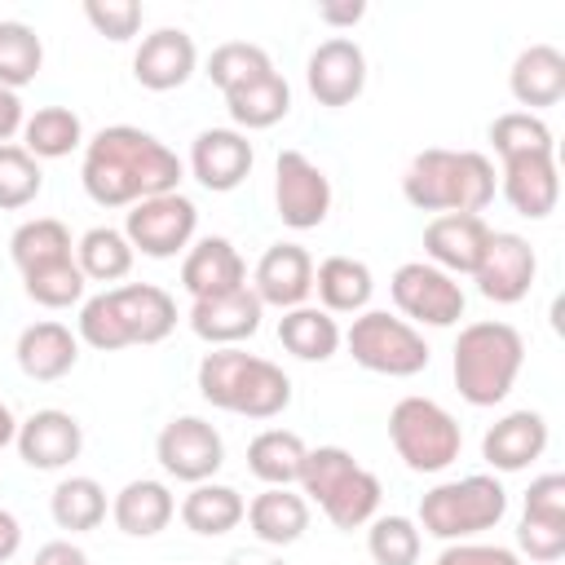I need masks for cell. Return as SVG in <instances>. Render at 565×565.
Instances as JSON below:
<instances>
[{
    "instance_id": "6da1fadb",
    "label": "cell",
    "mask_w": 565,
    "mask_h": 565,
    "mask_svg": "<svg viewBox=\"0 0 565 565\" xmlns=\"http://www.w3.org/2000/svg\"><path fill=\"white\" fill-rule=\"evenodd\" d=\"M185 168L154 132L137 124H110L84 141L79 181L97 207H132L154 194H172Z\"/></svg>"
},
{
    "instance_id": "7a4b0ae2",
    "label": "cell",
    "mask_w": 565,
    "mask_h": 565,
    "mask_svg": "<svg viewBox=\"0 0 565 565\" xmlns=\"http://www.w3.org/2000/svg\"><path fill=\"white\" fill-rule=\"evenodd\" d=\"M177 327V300L154 282H124L88 296L79 305V340L97 353L159 344Z\"/></svg>"
},
{
    "instance_id": "3957f363",
    "label": "cell",
    "mask_w": 565,
    "mask_h": 565,
    "mask_svg": "<svg viewBox=\"0 0 565 565\" xmlns=\"http://www.w3.org/2000/svg\"><path fill=\"white\" fill-rule=\"evenodd\" d=\"M499 172L481 150H446L428 146L419 150L402 172V194L419 212H468L481 216L494 203Z\"/></svg>"
},
{
    "instance_id": "277c9868",
    "label": "cell",
    "mask_w": 565,
    "mask_h": 565,
    "mask_svg": "<svg viewBox=\"0 0 565 565\" xmlns=\"http://www.w3.org/2000/svg\"><path fill=\"white\" fill-rule=\"evenodd\" d=\"M199 393L207 406L243 415V419H274L291 406V375L269 358L234 349H212L199 362Z\"/></svg>"
},
{
    "instance_id": "5b68a950",
    "label": "cell",
    "mask_w": 565,
    "mask_h": 565,
    "mask_svg": "<svg viewBox=\"0 0 565 565\" xmlns=\"http://www.w3.org/2000/svg\"><path fill=\"white\" fill-rule=\"evenodd\" d=\"M525 366V340L512 322H468L455 340L450 375L468 406H499Z\"/></svg>"
},
{
    "instance_id": "8992f818",
    "label": "cell",
    "mask_w": 565,
    "mask_h": 565,
    "mask_svg": "<svg viewBox=\"0 0 565 565\" xmlns=\"http://www.w3.org/2000/svg\"><path fill=\"white\" fill-rule=\"evenodd\" d=\"M300 490L322 508L335 530H362L380 512V477L344 446H313L300 468Z\"/></svg>"
},
{
    "instance_id": "52a82bcc",
    "label": "cell",
    "mask_w": 565,
    "mask_h": 565,
    "mask_svg": "<svg viewBox=\"0 0 565 565\" xmlns=\"http://www.w3.org/2000/svg\"><path fill=\"white\" fill-rule=\"evenodd\" d=\"M503 516H508V490L490 472L437 481L419 499V534H433L441 543H463L472 534H486Z\"/></svg>"
},
{
    "instance_id": "ba28073f",
    "label": "cell",
    "mask_w": 565,
    "mask_h": 565,
    "mask_svg": "<svg viewBox=\"0 0 565 565\" xmlns=\"http://www.w3.org/2000/svg\"><path fill=\"white\" fill-rule=\"evenodd\" d=\"M388 441L411 472H441L459 459L463 428L441 402L411 393L388 411Z\"/></svg>"
},
{
    "instance_id": "9c48e42d",
    "label": "cell",
    "mask_w": 565,
    "mask_h": 565,
    "mask_svg": "<svg viewBox=\"0 0 565 565\" xmlns=\"http://www.w3.org/2000/svg\"><path fill=\"white\" fill-rule=\"evenodd\" d=\"M349 358L371 371V375H388V380H411L428 366L433 349L428 340L419 335V327H411L406 318L397 313H384V309H362L353 318V327L340 335Z\"/></svg>"
},
{
    "instance_id": "30bf717a",
    "label": "cell",
    "mask_w": 565,
    "mask_h": 565,
    "mask_svg": "<svg viewBox=\"0 0 565 565\" xmlns=\"http://www.w3.org/2000/svg\"><path fill=\"white\" fill-rule=\"evenodd\" d=\"M194 230H199V207L181 190L141 199L124 216V238L132 243V252H141L150 260H168V256L185 252L194 243Z\"/></svg>"
},
{
    "instance_id": "8fae6325",
    "label": "cell",
    "mask_w": 565,
    "mask_h": 565,
    "mask_svg": "<svg viewBox=\"0 0 565 565\" xmlns=\"http://www.w3.org/2000/svg\"><path fill=\"white\" fill-rule=\"evenodd\" d=\"M388 291H393V305L402 309V318L415 327H455L459 318H463V287L446 274V269H437V265H428V260H406V265H397V274L388 278Z\"/></svg>"
},
{
    "instance_id": "7c38bea8",
    "label": "cell",
    "mask_w": 565,
    "mask_h": 565,
    "mask_svg": "<svg viewBox=\"0 0 565 565\" xmlns=\"http://www.w3.org/2000/svg\"><path fill=\"white\" fill-rule=\"evenodd\" d=\"M154 459H159V468H163L168 477L199 486V481H212V477L221 472V463H225V441H221V433H216L203 415H177V419H168V424L159 428V437H154Z\"/></svg>"
},
{
    "instance_id": "4fadbf2b",
    "label": "cell",
    "mask_w": 565,
    "mask_h": 565,
    "mask_svg": "<svg viewBox=\"0 0 565 565\" xmlns=\"http://www.w3.org/2000/svg\"><path fill=\"white\" fill-rule=\"evenodd\" d=\"M274 207L291 230H318L331 212V177L300 150H282L274 159Z\"/></svg>"
},
{
    "instance_id": "5bb4252c",
    "label": "cell",
    "mask_w": 565,
    "mask_h": 565,
    "mask_svg": "<svg viewBox=\"0 0 565 565\" xmlns=\"http://www.w3.org/2000/svg\"><path fill=\"white\" fill-rule=\"evenodd\" d=\"M305 84H309L318 106L340 110V106L358 102L362 88H366V53H362V44L349 40V35L322 40L305 62Z\"/></svg>"
},
{
    "instance_id": "9a60e30c",
    "label": "cell",
    "mask_w": 565,
    "mask_h": 565,
    "mask_svg": "<svg viewBox=\"0 0 565 565\" xmlns=\"http://www.w3.org/2000/svg\"><path fill=\"white\" fill-rule=\"evenodd\" d=\"M534 274H539V256H534L530 238H521V234H512V230H494L472 278H477V291H481L486 300H494V305H516V300L530 296Z\"/></svg>"
},
{
    "instance_id": "2e32d148",
    "label": "cell",
    "mask_w": 565,
    "mask_h": 565,
    "mask_svg": "<svg viewBox=\"0 0 565 565\" xmlns=\"http://www.w3.org/2000/svg\"><path fill=\"white\" fill-rule=\"evenodd\" d=\"M13 446H18V459H22L26 468H35V472H62L66 463L79 459V450H84V428H79V419H75L71 411L44 406V411H35V415H26V419L18 424Z\"/></svg>"
},
{
    "instance_id": "e0dca14e",
    "label": "cell",
    "mask_w": 565,
    "mask_h": 565,
    "mask_svg": "<svg viewBox=\"0 0 565 565\" xmlns=\"http://www.w3.org/2000/svg\"><path fill=\"white\" fill-rule=\"evenodd\" d=\"M256 154H252V141L238 132V128H203L194 141H190V172L203 190L212 194H230L247 181Z\"/></svg>"
},
{
    "instance_id": "ac0fdd59",
    "label": "cell",
    "mask_w": 565,
    "mask_h": 565,
    "mask_svg": "<svg viewBox=\"0 0 565 565\" xmlns=\"http://www.w3.org/2000/svg\"><path fill=\"white\" fill-rule=\"evenodd\" d=\"M499 190L512 203L516 216L543 221L556 212L561 199V177H556V150H539V154H512L499 159Z\"/></svg>"
},
{
    "instance_id": "d6986e66",
    "label": "cell",
    "mask_w": 565,
    "mask_h": 565,
    "mask_svg": "<svg viewBox=\"0 0 565 565\" xmlns=\"http://www.w3.org/2000/svg\"><path fill=\"white\" fill-rule=\"evenodd\" d=\"M490 234H494V230L486 225V216L446 212V216H433V221L424 225V256H428V265L446 269L450 278L477 274Z\"/></svg>"
},
{
    "instance_id": "ffe728a7",
    "label": "cell",
    "mask_w": 565,
    "mask_h": 565,
    "mask_svg": "<svg viewBox=\"0 0 565 565\" xmlns=\"http://www.w3.org/2000/svg\"><path fill=\"white\" fill-rule=\"evenodd\" d=\"M194 66H199V49H194L190 31H181V26H159V31H150V35L137 44V53H132V79H137L141 88H150V93H172V88H181V84L194 75Z\"/></svg>"
},
{
    "instance_id": "44dd1931",
    "label": "cell",
    "mask_w": 565,
    "mask_h": 565,
    "mask_svg": "<svg viewBox=\"0 0 565 565\" xmlns=\"http://www.w3.org/2000/svg\"><path fill=\"white\" fill-rule=\"evenodd\" d=\"M252 291L260 305H274L282 313L305 305L313 291V256L300 243H269L265 256L256 260Z\"/></svg>"
},
{
    "instance_id": "7402d4cb",
    "label": "cell",
    "mask_w": 565,
    "mask_h": 565,
    "mask_svg": "<svg viewBox=\"0 0 565 565\" xmlns=\"http://www.w3.org/2000/svg\"><path fill=\"white\" fill-rule=\"evenodd\" d=\"M260 318H265V305L256 300L252 287H238V291L207 296V300H194L190 305V331L203 344H212V349H234L238 340L256 335L260 331Z\"/></svg>"
},
{
    "instance_id": "603a6c76",
    "label": "cell",
    "mask_w": 565,
    "mask_h": 565,
    "mask_svg": "<svg viewBox=\"0 0 565 565\" xmlns=\"http://www.w3.org/2000/svg\"><path fill=\"white\" fill-rule=\"evenodd\" d=\"M181 282L194 300H207V296H225V291H238L247 287V265L238 256V247L221 234H207L199 243L185 247V260H181Z\"/></svg>"
},
{
    "instance_id": "cb8c5ba5",
    "label": "cell",
    "mask_w": 565,
    "mask_h": 565,
    "mask_svg": "<svg viewBox=\"0 0 565 565\" xmlns=\"http://www.w3.org/2000/svg\"><path fill=\"white\" fill-rule=\"evenodd\" d=\"M13 358H18V366H22L26 380L53 384V380H62V375L75 371V362H79V335H75L66 322L44 318V322L22 327Z\"/></svg>"
},
{
    "instance_id": "d4e9b609",
    "label": "cell",
    "mask_w": 565,
    "mask_h": 565,
    "mask_svg": "<svg viewBox=\"0 0 565 565\" xmlns=\"http://www.w3.org/2000/svg\"><path fill=\"white\" fill-rule=\"evenodd\" d=\"M547 450V419L539 411H508L481 437V459L494 472H521Z\"/></svg>"
},
{
    "instance_id": "484cf974",
    "label": "cell",
    "mask_w": 565,
    "mask_h": 565,
    "mask_svg": "<svg viewBox=\"0 0 565 565\" xmlns=\"http://www.w3.org/2000/svg\"><path fill=\"white\" fill-rule=\"evenodd\" d=\"M508 88H512L516 106H525L530 115L543 106H556L565 97V53L556 44L521 49L512 71H508Z\"/></svg>"
},
{
    "instance_id": "4316f807",
    "label": "cell",
    "mask_w": 565,
    "mask_h": 565,
    "mask_svg": "<svg viewBox=\"0 0 565 565\" xmlns=\"http://www.w3.org/2000/svg\"><path fill=\"white\" fill-rule=\"evenodd\" d=\"M247 525L260 543L269 547H291L305 539L309 530V499L296 494L291 486H265L252 503H247Z\"/></svg>"
},
{
    "instance_id": "83f0119b",
    "label": "cell",
    "mask_w": 565,
    "mask_h": 565,
    "mask_svg": "<svg viewBox=\"0 0 565 565\" xmlns=\"http://www.w3.org/2000/svg\"><path fill=\"white\" fill-rule=\"evenodd\" d=\"M110 516L128 539H154L159 530H168V521L177 516V499L163 481L154 477H137L128 481L115 499H110Z\"/></svg>"
},
{
    "instance_id": "f1b7e54d",
    "label": "cell",
    "mask_w": 565,
    "mask_h": 565,
    "mask_svg": "<svg viewBox=\"0 0 565 565\" xmlns=\"http://www.w3.org/2000/svg\"><path fill=\"white\" fill-rule=\"evenodd\" d=\"M313 291H318V309L335 313H362L371 305L375 278L366 269V260L353 256H327L322 265H313Z\"/></svg>"
},
{
    "instance_id": "f546056e",
    "label": "cell",
    "mask_w": 565,
    "mask_h": 565,
    "mask_svg": "<svg viewBox=\"0 0 565 565\" xmlns=\"http://www.w3.org/2000/svg\"><path fill=\"white\" fill-rule=\"evenodd\" d=\"M225 110H230V119H234L238 128L260 132V128H274L278 119H287V110H291V88H287V79H282L278 71H265V75H256V79L230 88V93H225Z\"/></svg>"
},
{
    "instance_id": "4dcf8cb0",
    "label": "cell",
    "mask_w": 565,
    "mask_h": 565,
    "mask_svg": "<svg viewBox=\"0 0 565 565\" xmlns=\"http://www.w3.org/2000/svg\"><path fill=\"white\" fill-rule=\"evenodd\" d=\"M243 516H247V499H243L234 486H221V481H199V486H190V494L181 499V521H185V530L199 534V539H221V534H230Z\"/></svg>"
},
{
    "instance_id": "1f68e13d",
    "label": "cell",
    "mask_w": 565,
    "mask_h": 565,
    "mask_svg": "<svg viewBox=\"0 0 565 565\" xmlns=\"http://www.w3.org/2000/svg\"><path fill=\"white\" fill-rule=\"evenodd\" d=\"M278 344L300 362H327L340 349V322L318 305H296L278 318Z\"/></svg>"
},
{
    "instance_id": "d6a6232c",
    "label": "cell",
    "mask_w": 565,
    "mask_h": 565,
    "mask_svg": "<svg viewBox=\"0 0 565 565\" xmlns=\"http://www.w3.org/2000/svg\"><path fill=\"white\" fill-rule=\"evenodd\" d=\"M309 446L291 428H265L247 441V472L265 486H296Z\"/></svg>"
},
{
    "instance_id": "836d02e7",
    "label": "cell",
    "mask_w": 565,
    "mask_h": 565,
    "mask_svg": "<svg viewBox=\"0 0 565 565\" xmlns=\"http://www.w3.org/2000/svg\"><path fill=\"white\" fill-rule=\"evenodd\" d=\"M49 512H53V525L66 530V534H88L106 521L110 503H106V490L97 477H62L49 494Z\"/></svg>"
},
{
    "instance_id": "e575fe53",
    "label": "cell",
    "mask_w": 565,
    "mask_h": 565,
    "mask_svg": "<svg viewBox=\"0 0 565 565\" xmlns=\"http://www.w3.org/2000/svg\"><path fill=\"white\" fill-rule=\"evenodd\" d=\"M84 146V119L71 106H40L22 124V150L31 159H66Z\"/></svg>"
},
{
    "instance_id": "d590c367",
    "label": "cell",
    "mask_w": 565,
    "mask_h": 565,
    "mask_svg": "<svg viewBox=\"0 0 565 565\" xmlns=\"http://www.w3.org/2000/svg\"><path fill=\"white\" fill-rule=\"evenodd\" d=\"M9 256H13L18 274H31V269H44V265L71 260L75 256V243H71V230L57 216H35V221H22L13 230Z\"/></svg>"
},
{
    "instance_id": "8d00e7d4",
    "label": "cell",
    "mask_w": 565,
    "mask_h": 565,
    "mask_svg": "<svg viewBox=\"0 0 565 565\" xmlns=\"http://www.w3.org/2000/svg\"><path fill=\"white\" fill-rule=\"evenodd\" d=\"M132 256H137L132 243L115 225H93L75 243V265H79V274L88 282H119V278H128Z\"/></svg>"
},
{
    "instance_id": "74e56055",
    "label": "cell",
    "mask_w": 565,
    "mask_h": 565,
    "mask_svg": "<svg viewBox=\"0 0 565 565\" xmlns=\"http://www.w3.org/2000/svg\"><path fill=\"white\" fill-rule=\"evenodd\" d=\"M44 66V44L26 22H0V88H26Z\"/></svg>"
},
{
    "instance_id": "f35d334b",
    "label": "cell",
    "mask_w": 565,
    "mask_h": 565,
    "mask_svg": "<svg viewBox=\"0 0 565 565\" xmlns=\"http://www.w3.org/2000/svg\"><path fill=\"white\" fill-rule=\"evenodd\" d=\"M366 552L375 565H419L424 534L411 516H371L366 521Z\"/></svg>"
},
{
    "instance_id": "ab89813d",
    "label": "cell",
    "mask_w": 565,
    "mask_h": 565,
    "mask_svg": "<svg viewBox=\"0 0 565 565\" xmlns=\"http://www.w3.org/2000/svg\"><path fill=\"white\" fill-rule=\"evenodd\" d=\"M265 71H274L269 53H265L260 44H247V40H225V44H216L212 57H207V79H212L221 93H230V88H238V84H247V79H256V75H265Z\"/></svg>"
},
{
    "instance_id": "60d3db41",
    "label": "cell",
    "mask_w": 565,
    "mask_h": 565,
    "mask_svg": "<svg viewBox=\"0 0 565 565\" xmlns=\"http://www.w3.org/2000/svg\"><path fill=\"white\" fill-rule=\"evenodd\" d=\"M84 287H88V278L79 274L75 256L22 274V291H26L35 305H44V309H71V305H79V300H84Z\"/></svg>"
},
{
    "instance_id": "b9f144b4",
    "label": "cell",
    "mask_w": 565,
    "mask_h": 565,
    "mask_svg": "<svg viewBox=\"0 0 565 565\" xmlns=\"http://www.w3.org/2000/svg\"><path fill=\"white\" fill-rule=\"evenodd\" d=\"M490 146L499 159H512V154H539V150H556L552 141V128L530 115V110H508L490 124Z\"/></svg>"
},
{
    "instance_id": "7bdbcfd3",
    "label": "cell",
    "mask_w": 565,
    "mask_h": 565,
    "mask_svg": "<svg viewBox=\"0 0 565 565\" xmlns=\"http://www.w3.org/2000/svg\"><path fill=\"white\" fill-rule=\"evenodd\" d=\"M44 190V172L40 159H31L22 146H0V212H18L26 203H35Z\"/></svg>"
},
{
    "instance_id": "ee69618b",
    "label": "cell",
    "mask_w": 565,
    "mask_h": 565,
    "mask_svg": "<svg viewBox=\"0 0 565 565\" xmlns=\"http://www.w3.org/2000/svg\"><path fill=\"white\" fill-rule=\"evenodd\" d=\"M84 18L93 22L97 35H106L115 44H124V40H132L141 31V4L137 0H88Z\"/></svg>"
},
{
    "instance_id": "f6af8a7d",
    "label": "cell",
    "mask_w": 565,
    "mask_h": 565,
    "mask_svg": "<svg viewBox=\"0 0 565 565\" xmlns=\"http://www.w3.org/2000/svg\"><path fill=\"white\" fill-rule=\"evenodd\" d=\"M521 516L530 521H547V525H565V477L561 472H543L530 481L525 490V508Z\"/></svg>"
},
{
    "instance_id": "bcb514c9",
    "label": "cell",
    "mask_w": 565,
    "mask_h": 565,
    "mask_svg": "<svg viewBox=\"0 0 565 565\" xmlns=\"http://www.w3.org/2000/svg\"><path fill=\"white\" fill-rule=\"evenodd\" d=\"M516 547H521L530 561H539V565H556V561L565 556V525H547V521L521 516V525H516Z\"/></svg>"
},
{
    "instance_id": "7dc6e473",
    "label": "cell",
    "mask_w": 565,
    "mask_h": 565,
    "mask_svg": "<svg viewBox=\"0 0 565 565\" xmlns=\"http://www.w3.org/2000/svg\"><path fill=\"white\" fill-rule=\"evenodd\" d=\"M433 565H521V556L512 547H499V543H446L441 556Z\"/></svg>"
},
{
    "instance_id": "c3c4849f",
    "label": "cell",
    "mask_w": 565,
    "mask_h": 565,
    "mask_svg": "<svg viewBox=\"0 0 565 565\" xmlns=\"http://www.w3.org/2000/svg\"><path fill=\"white\" fill-rule=\"evenodd\" d=\"M35 565H88V552L71 539H53L35 552Z\"/></svg>"
},
{
    "instance_id": "681fc988",
    "label": "cell",
    "mask_w": 565,
    "mask_h": 565,
    "mask_svg": "<svg viewBox=\"0 0 565 565\" xmlns=\"http://www.w3.org/2000/svg\"><path fill=\"white\" fill-rule=\"evenodd\" d=\"M22 124H26V115H22V97L9 93V88H0V146H9V137L22 132Z\"/></svg>"
},
{
    "instance_id": "f907efd6",
    "label": "cell",
    "mask_w": 565,
    "mask_h": 565,
    "mask_svg": "<svg viewBox=\"0 0 565 565\" xmlns=\"http://www.w3.org/2000/svg\"><path fill=\"white\" fill-rule=\"evenodd\" d=\"M362 13H366V4H362V0L318 4V22H327V26H353V22H362Z\"/></svg>"
},
{
    "instance_id": "816d5d0a",
    "label": "cell",
    "mask_w": 565,
    "mask_h": 565,
    "mask_svg": "<svg viewBox=\"0 0 565 565\" xmlns=\"http://www.w3.org/2000/svg\"><path fill=\"white\" fill-rule=\"evenodd\" d=\"M18 547H22V525H18V516L9 508H0V565L13 561Z\"/></svg>"
},
{
    "instance_id": "f5cc1de1",
    "label": "cell",
    "mask_w": 565,
    "mask_h": 565,
    "mask_svg": "<svg viewBox=\"0 0 565 565\" xmlns=\"http://www.w3.org/2000/svg\"><path fill=\"white\" fill-rule=\"evenodd\" d=\"M13 437H18V419H13L9 402L0 397V450H4V446H13Z\"/></svg>"
},
{
    "instance_id": "db71d44e",
    "label": "cell",
    "mask_w": 565,
    "mask_h": 565,
    "mask_svg": "<svg viewBox=\"0 0 565 565\" xmlns=\"http://www.w3.org/2000/svg\"><path fill=\"white\" fill-rule=\"evenodd\" d=\"M225 565H282L278 556H247V552H234Z\"/></svg>"
}]
</instances>
